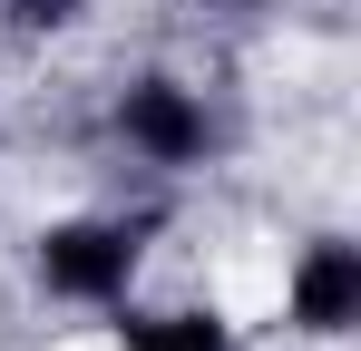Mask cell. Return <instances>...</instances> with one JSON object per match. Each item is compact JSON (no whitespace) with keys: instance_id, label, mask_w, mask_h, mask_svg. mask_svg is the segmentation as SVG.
Listing matches in <instances>:
<instances>
[{"instance_id":"6da1fadb","label":"cell","mask_w":361,"mask_h":351,"mask_svg":"<svg viewBox=\"0 0 361 351\" xmlns=\"http://www.w3.org/2000/svg\"><path fill=\"white\" fill-rule=\"evenodd\" d=\"M137 264H147V225L127 215H68L39 234V283L49 302H78V312H127Z\"/></svg>"},{"instance_id":"7a4b0ae2","label":"cell","mask_w":361,"mask_h":351,"mask_svg":"<svg viewBox=\"0 0 361 351\" xmlns=\"http://www.w3.org/2000/svg\"><path fill=\"white\" fill-rule=\"evenodd\" d=\"M108 137H118L137 166L185 176V166L215 156V108H205V88H185V78H127L118 98H108Z\"/></svg>"},{"instance_id":"3957f363","label":"cell","mask_w":361,"mask_h":351,"mask_svg":"<svg viewBox=\"0 0 361 351\" xmlns=\"http://www.w3.org/2000/svg\"><path fill=\"white\" fill-rule=\"evenodd\" d=\"M283 322L302 342H342L361 322V244L352 234H312L283 264Z\"/></svg>"},{"instance_id":"277c9868","label":"cell","mask_w":361,"mask_h":351,"mask_svg":"<svg viewBox=\"0 0 361 351\" xmlns=\"http://www.w3.org/2000/svg\"><path fill=\"white\" fill-rule=\"evenodd\" d=\"M118 351H235V332L215 312H137L118 322Z\"/></svg>"}]
</instances>
